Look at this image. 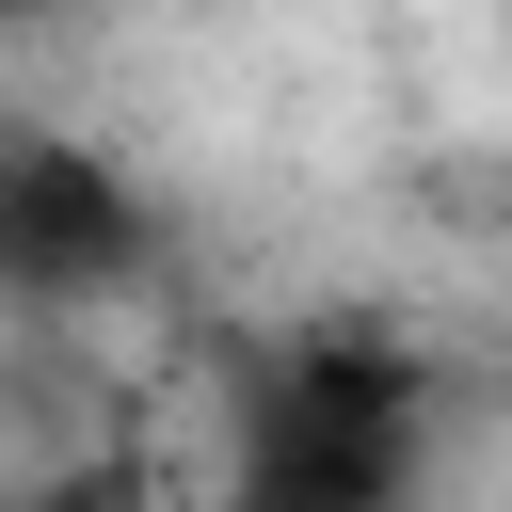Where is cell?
I'll list each match as a JSON object with an SVG mask.
<instances>
[{
	"label": "cell",
	"mask_w": 512,
	"mask_h": 512,
	"mask_svg": "<svg viewBox=\"0 0 512 512\" xmlns=\"http://www.w3.org/2000/svg\"><path fill=\"white\" fill-rule=\"evenodd\" d=\"M32 16H64V0H0V32H32Z\"/></svg>",
	"instance_id": "cell-3"
},
{
	"label": "cell",
	"mask_w": 512,
	"mask_h": 512,
	"mask_svg": "<svg viewBox=\"0 0 512 512\" xmlns=\"http://www.w3.org/2000/svg\"><path fill=\"white\" fill-rule=\"evenodd\" d=\"M240 480L256 496H400L416 480V368L400 352H288L256 384V432H240Z\"/></svg>",
	"instance_id": "cell-2"
},
{
	"label": "cell",
	"mask_w": 512,
	"mask_h": 512,
	"mask_svg": "<svg viewBox=\"0 0 512 512\" xmlns=\"http://www.w3.org/2000/svg\"><path fill=\"white\" fill-rule=\"evenodd\" d=\"M144 256H160V224H144V192L96 144L0 128V304L16 320H80V304L144 288Z\"/></svg>",
	"instance_id": "cell-1"
},
{
	"label": "cell",
	"mask_w": 512,
	"mask_h": 512,
	"mask_svg": "<svg viewBox=\"0 0 512 512\" xmlns=\"http://www.w3.org/2000/svg\"><path fill=\"white\" fill-rule=\"evenodd\" d=\"M496 208H512V176H496Z\"/></svg>",
	"instance_id": "cell-4"
}]
</instances>
